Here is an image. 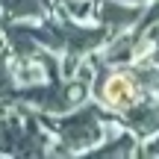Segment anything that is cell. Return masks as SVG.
I'll list each match as a JSON object with an SVG mask.
<instances>
[{
    "label": "cell",
    "mask_w": 159,
    "mask_h": 159,
    "mask_svg": "<svg viewBox=\"0 0 159 159\" xmlns=\"http://www.w3.org/2000/svg\"><path fill=\"white\" fill-rule=\"evenodd\" d=\"M121 124L127 130H133L142 142L153 139L159 133V91H144L133 106H127L124 112L118 115Z\"/></svg>",
    "instance_id": "obj_4"
},
{
    "label": "cell",
    "mask_w": 159,
    "mask_h": 159,
    "mask_svg": "<svg viewBox=\"0 0 159 159\" xmlns=\"http://www.w3.org/2000/svg\"><path fill=\"white\" fill-rule=\"evenodd\" d=\"M0 21H3V18H0Z\"/></svg>",
    "instance_id": "obj_14"
},
{
    "label": "cell",
    "mask_w": 159,
    "mask_h": 159,
    "mask_svg": "<svg viewBox=\"0 0 159 159\" xmlns=\"http://www.w3.org/2000/svg\"><path fill=\"white\" fill-rule=\"evenodd\" d=\"M94 62H97V71H94V80H91V100L100 103L106 112L121 115L127 106H133L144 94L142 83L136 80L130 65L103 62L97 53H94Z\"/></svg>",
    "instance_id": "obj_2"
},
{
    "label": "cell",
    "mask_w": 159,
    "mask_h": 159,
    "mask_svg": "<svg viewBox=\"0 0 159 159\" xmlns=\"http://www.w3.org/2000/svg\"><path fill=\"white\" fill-rule=\"evenodd\" d=\"M15 71H12V53L9 47L0 50V103H12L15 100Z\"/></svg>",
    "instance_id": "obj_7"
},
{
    "label": "cell",
    "mask_w": 159,
    "mask_h": 159,
    "mask_svg": "<svg viewBox=\"0 0 159 159\" xmlns=\"http://www.w3.org/2000/svg\"><path fill=\"white\" fill-rule=\"evenodd\" d=\"M6 47V30H3V21H0V50Z\"/></svg>",
    "instance_id": "obj_11"
},
{
    "label": "cell",
    "mask_w": 159,
    "mask_h": 159,
    "mask_svg": "<svg viewBox=\"0 0 159 159\" xmlns=\"http://www.w3.org/2000/svg\"><path fill=\"white\" fill-rule=\"evenodd\" d=\"M136 30H142V33H148L150 44H153V59L159 62V21H150V24H144V27H136Z\"/></svg>",
    "instance_id": "obj_9"
},
{
    "label": "cell",
    "mask_w": 159,
    "mask_h": 159,
    "mask_svg": "<svg viewBox=\"0 0 159 159\" xmlns=\"http://www.w3.org/2000/svg\"><path fill=\"white\" fill-rule=\"evenodd\" d=\"M130 68H133V74H136V80L142 83L144 91H159V62L153 56L130 62Z\"/></svg>",
    "instance_id": "obj_8"
},
{
    "label": "cell",
    "mask_w": 159,
    "mask_h": 159,
    "mask_svg": "<svg viewBox=\"0 0 159 159\" xmlns=\"http://www.w3.org/2000/svg\"><path fill=\"white\" fill-rule=\"evenodd\" d=\"M118 115L106 112L100 103L83 100L80 106L68 109L62 115H41L44 127L53 133L56 144H53V156H85L106 139L109 124Z\"/></svg>",
    "instance_id": "obj_1"
},
{
    "label": "cell",
    "mask_w": 159,
    "mask_h": 159,
    "mask_svg": "<svg viewBox=\"0 0 159 159\" xmlns=\"http://www.w3.org/2000/svg\"><path fill=\"white\" fill-rule=\"evenodd\" d=\"M127 3H148V0H127Z\"/></svg>",
    "instance_id": "obj_12"
},
{
    "label": "cell",
    "mask_w": 159,
    "mask_h": 159,
    "mask_svg": "<svg viewBox=\"0 0 159 159\" xmlns=\"http://www.w3.org/2000/svg\"><path fill=\"white\" fill-rule=\"evenodd\" d=\"M142 153L144 156H159V133L153 139H148V142H142Z\"/></svg>",
    "instance_id": "obj_10"
},
{
    "label": "cell",
    "mask_w": 159,
    "mask_h": 159,
    "mask_svg": "<svg viewBox=\"0 0 159 159\" xmlns=\"http://www.w3.org/2000/svg\"><path fill=\"white\" fill-rule=\"evenodd\" d=\"M85 156H100V159H133V156H144L142 153V139L133 130H127L121 124V118H115L106 130V139L97 144L91 153Z\"/></svg>",
    "instance_id": "obj_5"
},
{
    "label": "cell",
    "mask_w": 159,
    "mask_h": 159,
    "mask_svg": "<svg viewBox=\"0 0 159 159\" xmlns=\"http://www.w3.org/2000/svg\"><path fill=\"white\" fill-rule=\"evenodd\" d=\"M3 106H6V103H0V109H3Z\"/></svg>",
    "instance_id": "obj_13"
},
{
    "label": "cell",
    "mask_w": 159,
    "mask_h": 159,
    "mask_svg": "<svg viewBox=\"0 0 159 159\" xmlns=\"http://www.w3.org/2000/svg\"><path fill=\"white\" fill-rule=\"evenodd\" d=\"M56 12V0H0L3 24L12 21H44Z\"/></svg>",
    "instance_id": "obj_6"
},
{
    "label": "cell",
    "mask_w": 159,
    "mask_h": 159,
    "mask_svg": "<svg viewBox=\"0 0 159 159\" xmlns=\"http://www.w3.org/2000/svg\"><path fill=\"white\" fill-rule=\"evenodd\" d=\"M148 3H150V0H148Z\"/></svg>",
    "instance_id": "obj_16"
},
{
    "label": "cell",
    "mask_w": 159,
    "mask_h": 159,
    "mask_svg": "<svg viewBox=\"0 0 159 159\" xmlns=\"http://www.w3.org/2000/svg\"><path fill=\"white\" fill-rule=\"evenodd\" d=\"M56 3H59V0H56Z\"/></svg>",
    "instance_id": "obj_15"
},
{
    "label": "cell",
    "mask_w": 159,
    "mask_h": 159,
    "mask_svg": "<svg viewBox=\"0 0 159 159\" xmlns=\"http://www.w3.org/2000/svg\"><path fill=\"white\" fill-rule=\"evenodd\" d=\"M148 3H127V0H97L94 6V21L106 30L109 35L133 33L142 24Z\"/></svg>",
    "instance_id": "obj_3"
}]
</instances>
